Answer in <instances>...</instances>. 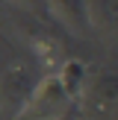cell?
Returning a JSON list of instances; mask_svg holds the SVG:
<instances>
[{"mask_svg": "<svg viewBox=\"0 0 118 120\" xmlns=\"http://www.w3.org/2000/svg\"><path fill=\"white\" fill-rule=\"evenodd\" d=\"M80 79H83V64L80 62H68L65 70H62L65 91H68V94H77V91H80Z\"/></svg>", "mask_w": 118, "mask_h": 120, "instance_id": "cell-2", "label": "cell"}, {"mask_svg": "<svg viewBox=\"0 0 118 120\" xmlns=\"http://www.w3.org/2000/svg\"><path fill=\"white\" fill-rule=\"evenodd\" d=\"M50 6L68 26H83V3L80 0H50Z\"/></svg>", "mask_w": 118, "mask_h": 120, "instance_id": "cell-1", "label": "cell"}]
</instances>
